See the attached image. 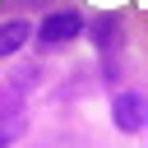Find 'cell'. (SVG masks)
<instances>
[{
  "label": "cell",
  "mask_w": 148,
  "mask_h": 148,
  "mask_svg": "<svg viewBox=\"0 0 148 148\" xmlns=\"http://www.w3.org/2000/svg\"><path fill=\"white\" fill-rule=\"evenodd\" d=\"M32 37V28L23 23V18H9V23H0V56H14L23 42Z\"/></svg>",
  "instance_id": "3957f363"
},
{
  "label": "cell",
  "mask_w": 148,
  "mask_h": 148,
  "mask_svg": "<svg viewBox=\"0 0 148 148\" xmlns=\"http://www.w3.org/2000/svg\"><path fill=\"white\" fill-rule=\"evenodd\" d=\"M111 120H116L120 134H134V130L148 125V102H143L139 92H116V102H111Z\"/></svg>",
  "instance_id": "6da1fadb"
},
{
  "label": "cell",
  "mask_w": 148,
  "mask_h": 148,
  "mask_svg": "<svg viewBox=\"0 0 148 148\" xmlns=\"http://www.w3.org/2000/svg\"><path fill=\"white\" fill-rule=\"evenodd\" d=\"M79 32H83V18H79L74 9L46 14V18H42V28H37V37H42L46 46H60V42H69V37H79Z\"/></svg>",
  "instance_id": "7a4b0ae2"
},
{
  "label": "cell",
  "mask_w": 148,
  "mask_h": 148,
  "mask_svg": "<svg viewBox=\"0 0 148 148\" xmlns=\"http://www.w3.org/2000/svg\"><path fill=\"white\" fill-rule=\"evenodd\" d=\"M18 134H23V116H14V120H0V148H9Z\"/></svg>",
  "instance_id": "5b68a950"
},
{
  "label": "cell",
  "mask_w": 148,
  "mask_h": 148,
  "mask_svg": "<svg viewBox=\"0 0 148 148\" xmlns=\"http://www.w3.org/2000/svg\"><path fill=\"white\" fill-rule=\"evenodd\" d=\"M92 42H97V51H102V56H111V51H116V42H120L116 18H97V23H92Z\"/></svg>",
  "instance_id": "277c9868"
}]
</instances>
